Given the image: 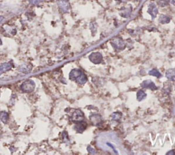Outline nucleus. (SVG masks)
Returning a JSON list of instances; mask_svg holds the SVG:
<instances>
[{
  "mask_svg": "<svg viewBox=\"0 0 175 155\" xmlns=\"http://www.w3.org/2000/svg\"><path fill=\"white\" fill-rule=\"evenodd\" d=\"M69 78L73 81H77L79 84H84L87 81V77L85 74L79 69H73L69 74Z\"/></svg>",
  "mask_w": 175,
  "mask_h": 155,
  "instance_id": "obj_1",
  "label": "nucleus"
},
{
  "mask_svg": "<svg viewBox=\"0 0 175 155\" xmlns=\"http://www.w3.org/2000/svg\"><path fill=\"white\" fill-rule=\"evenodd\" d=\"M21 88L22 91L24 92H32L34 91V88H35V83L32 80L28 79L22 83Z\"/></svg>",
  "mask_w": 175,
  "mask_h": 155,
  "instance_id": "obj_2",
  "label": "nucleus"
},
{
  "mask_svg": "<svg viewBox=\"0 0 175 155\" xmlns=\"http://www.w3.org/2000/svg\"><path fill=\"white\" fill-rule=\"evenodd\" d=\"M71 119H72L73 122H76V123L83 122V120H84V115H83V113L81 110L76 109L72 114Z\"/></svg>",
  "mask_w": 175,
  "mask_h": 155,
  "instance_id": "obj_3",
  "label": "nucleus"
},
{
  "mask_svg": "<svg viewBox=\"0 0 175 155\" xmlns=\"http://www.w3.org/2000/svg\"><path fill=\"white\" fill-rule=\"evenodd\" d=\"M89 59L92 63H94L95 64H100L101 62H102V55L100 53H92V54H90V55L89 56Z\"/></svg>",
  "mask_w": 175,
  "mask_h": 155,
  "instance_id": "obj_4",
  "label": "nucleus"
},
{
  "mask_svg": "<svg viewBox=\"0 0 175 155\" xmlns=\"http://www.w3.org/2000/svg\"><path fill=\"white\" fill-rule=\"evenodd\" d=\"M111 45L114 47L116 49H123L125 47V43L120 38H114L112 41H111Z\"/></svg>",
  "mask_w": 175,
  "mask_h": 155,
  "instance_id": "obj_5",
  "label": "nucleus"
},
{
  "mask_svg": "<svg viewBox=\"0 0 175 155\" xmlns=\"http://www.w3.org/2000/svg\"><path fill=\"white\" fill-rule=\"evenodd\" d=\"M90 119L92 123L95 124V125H98L102 121V118L98 114H92L91 116H90Z\"/></svg>",
  "mask_w": 175,
  "mask_h": 155,
  "instance_id": "obj_6",
  "label": "nucleus"
},
{
  "mask_svg": "<svg viewBox=\"0 0 175 155\" xmlns=\"http://www.w3.org/2000/svg\"><path fill=\"white\" fill-rule=\"evenodd\" d=\"M141 86L142 88H149V89L152 90H157L155 84L152 81H150V80H146V81H144L141 83Z\"/></svg>",
  "mask_w": 175,
  "mask_h": 155,
  "instance_id": "obj_7",
  "label": "nucleus"
},
{
  "mask_svg": "<svg viewBox=\"0 0 175 155\" xmlns=\"http://www.w3.org/2000/svg\"><path fill=\"white\" fill-rule=\"evenodd\" d=\"M12 64L11 62H7V63H4L0 66V75L4 73L6 71H8V70L12 68Z\"/></svg>",
  "mask_w": 175,
  "mask_h": 155,
  "instance_id": "obj_8",
  "label": "nucleus"
},
{
  "mask_svg": "<svg viewBox=\"0 0 175 155\" xmlns=\"http://www.w3.org/2000/svg\"><path fill=\"white\" fill-rule=\"evenodd\" d=\"M85 127H86V124L84 123V122H77V123L75 124L74 128L77 132L82 133L83 130H85Z\"/></svg>",
  "mask_w": 175,
  "mask_h": 155,
  "instance_id": "obj_9",
  "label": "nucleus"
},
{
  "mask_svg": "<svg viewBox=\"0 0 175 155\" xmlns=\"http://www.w3.org/2000/svg\"><path fill=\"white\" fill-rule=\"evenodd\" d=\"M166 77L170 81H175V69H169L166 72Z\"/></svg>",
  "mask_w": 175,
  "mask_h": 155,
  "instance_id": "obj_10",
  "label": "nucleus"
},
{
  "mask_svg": "<svg viewBox=\"0 0 175 155\" xmlns=\"http://www.w3.org/2000/svg\"><path fill=\"white\" fill-rule=\"evenodd\" d=\"M32 70V65L29 64H23V65L20 66L19 70L22 72H24V73H29V72L31 71Z\"/></svg>",
  "mask_w": 175,
  "mask_h": 155,
  "instance_id": "obj_11",
  "label": "nucleus"
},
{
  "mask_svg": "<svg viewBox=\"0 0 175 155\" xmlns=\"http://www.w3.org/2000/svg\"><path fill=\"white\" fill-rule=\"evenodd\" d=\"M157 13H158V11H157V7L155 6V5L153 4H151L150 5L149 8H148V13H149L150 15L154 18L157 15Z\"/></svg>",
  "mask_w": 175,
  "mask_h": 155,
  "instance_id": "obj_12",
  "label": "nucleus"
},
{
  "mask_svg": "<svg viewBox=\"0 0 175 155\" xmlns=\"http://www.w3.org/2000/svg\"><path fill=\"white\" fill-rule=\"evenodd\" d=\"M59 6H60V8L62 9V11L64 12H66L68 10L69 5L66 0H61L60 2H59Z\"/></svg>",
  "mask_w": 175,
  "mask_h": 155,
  "instance_id": "obj_13",
  "label": "nucleus"
},
{
  "mask_svg": "<svg viewBox=\"0 0 175 155\" xmlns=\"http://www.w3.org/2000/svg\"><path fill=\"white\" fill-rule=\"evenodd\" d=\"M9 119V115L7 112H0V120H1V122L6 124L7 123Z\"/></svg>",
  "mask_w": 175,
  "mask_h": 155,
  "instance_id": "obj_14",
  "label": "nucleus"
},
{
  "mask_svg": "<svg viewBox=\"0 0 175 155\" xmlns=\"http://www.w3.org/2000/svg\"><path fill=\"white\" fill-rule=\"evenodd\" d=\"M146 94L143 90H139L137 93V99L138 101H142V100H144L146 98Z\"/></svg>",
  "mask_w": 175,
  "mask_h": 155,
  "instance_id": "obj_15",
  "label": "nucleus"
},
{
  "mask_svg": "<svg viewBox=\"0 0 175 155\" xmlns=\"http://www.w3.org/2000/svg\"><path fill=\"white\" fill-rule=\"evenodd\" d=\"M148 73H149L150 75L156 76V77H158V78L162 76V74H161L160 72H159V70L157 69H152L151 70H150Z\"/></svg>",
  "mask_w": 175,
  "mask_h": 155,
  "instance_id": "obj_16",
  "label": "nucleus"
},
{
  "mask_svg": "<svg viewBox=\"0 0 175 155\" xmlns=\"http://www.w3.org/2000/svg\"><path fill=\"white\" fill-rule=\"evenodd\" d=\"M122 115L121 113L119 112H116V113H114L112 114V116H111V118H112L113 120H114V121H119L120 119H121Z\"/></svg>",
  "mask_w": 175,
  "mask_h": 155,
  "instance_id": "obj_17",
  "label": "nucleus"
},
{
  "mask_svg": "<svg viewBox=\"0 0 175 155\" xmlns=\"http://www.w3.org/2000/svg\"><path fill=\"white\" fill-rule=\"evenodd\" d=\"M159 22L162 23H166L170 21V18L166 15H162L159 17Z\"/></svg>",
  "mask_w": 175,
  "mask_h": 155,
  "instance_id": "obj_18",
  "label": "nucleus"
},
{
  "mask_svg": "<svg viewBox=\"0 0 175 155\" xmlns=\"http://www.w3.org/2000/svg\"><path fill=\"white\" fill-rule=\"evenodd\" d=\"M169 0H159V4L161 6H165L167 5L168 4Z\"/></svg>",
  "mask_w": 175,
  "mask_h": 155,
  "instance_id": "obj_19",
  "label": "nucleus"
},
{
  "mask_svg": "<svg viewBox=\"0 0 175 155\" xmlns=\"http://www.w3.org/2000/svg\"><path fill=\"white\" fill-rule=\"evenodd\" d=\"M107 146H109V147H110V148H111V149H112V150H114V152L116 153V154H117V153H118L117 150H116V149H115L114 148V146H113V145H112V144H111L110 143H107Z\"/></svg>",
  "mask_w": 175,
  "mask_h": 155,
  "instance_id": "obj_20",
  "label": "nucleus"
},
{
  "mask_svg": "<svg viewBox=\"0 0 175 155\" xmlns=\"http://www.w3.org/2000/svg\"><path fill=\"white\" fill-rule=\"evenodd\" d=\"M88 150L89 151V152H90L91 154H95V153H96V152H95V150H94V149L91 148V147H88Z\"/></svg>",
  "mask_w": 175,
  "mask_h": 155,
  "instance_id": "obj_21",
  "label": "nucleus"
},
{
  "mask_svg": "<svg viewBox=\"0 0 175 155\" xmlns=\"http://www.w3.org/2000/svg\"><path fill=\"white\" fill-rule=\"evenodd\" d=\"M41 1H42V0H30V2L32 4H37Z\"/></svg>",
  "mask_w": 175,
  "mask_h": 155,
  "instance_id": "obj_22",
  "label": "nucleus"
},
{
  "mask_svg": "<svg viewBox=\"0 0 175 155\" xmlns=\"http://www.w3.org/2000/svg\"><path fill=\"white\" fill-rule=\"evenodd\" d=\"M3 19H4V17H0V22L2 21Z\"/></svg>",
  "mask_w": 175,
  "mask_h": 155,
  "instance_id": "obj_23",
  "label": "nucleus"
},
{
  "mask_svg": "<svg viewBox=\"0 0 175 155\" xmlns=\"http://www.w3.org/2000/svg\"><path fill=\"white\" fill-rule=\"evenodd\" d=\"M0 45H1V39H0Z\"/></svg>",
  "mask_w": 175,
  "mask_h": 155,
  "instance_id": "obj_24",
  "label": "nucleus"
}]
</instances>
